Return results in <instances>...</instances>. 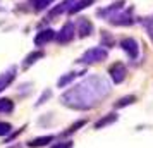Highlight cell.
Returning a JSON list of instances; mask_svg holds the SVG:
<instances>
[{"mask_svg": "<svg viewBox=\"0 0 153 148\" xmlns=\"http://www.w3.org/2000/svg\"><path fill=\"white\" fill-rule=\"evenodd\" d=\"M120 48L129 55L131 60H136V59H138V55H139V45H138V42H136L134 38H124V40L120 42Z\"/></svg>", "mask_w": 153, "mask_h": 148, "instance_id": "cell-6", "label": "cell"}, {"mask_svg": "<svg viewBox=\"0 0 153 148\" xmlns=\"http://www.w3.org/2000/svg\"><path fill=\"white\" fill-rule=\"evenodd\" d=\"M9 148H21V147H9Z\"/></svg>", "mask_w": 153, "mask_h": 148, "instance_id": "cell-27", "label": "cell"}, {"mask_svg": "<svg viewBox=\"0 0 153 148\" xmlns=\"http://www.w3.org/2000/svg\"><path fill=\"white\" fill-rule=\"evenodd\" d=\"M83 74H86V71H81V72H76V71H71V72H67V74H64L62 78L57 81V86L59 88H65V86L69 85V83H72L74 79L77 78V76H83Z\"/></svg>", "mask_w": 153, "mask_h": 148, "instance_id": "cell-13", "label": "cell"}, {"mask_svg": "<svg viewBox=\"0 0 153 148\" xmlns=\"http://www.w3.org/2000/svg\"><path fill=\"white\" fill-rule=\"evenodd\" d=\"M93 22L88 19V17H81L79 21H77V36L79 38H86V36H90L93 33Z\"/></svg>", "mask_w": 153, "mask_h": 148, "instance_id": "cell-9", "label": "cell"}, {"mask_svg": "<svg viewBox=\"0 0 153 148\" xmlns=\"http://www.w3.org/2000/svg\"><path fill=\"white\" fill-rule=\"evenodd\" d=\"M16 72H17V67L16 65H9L4 72H0V91H4L16 79Z\"/></svg>", "mask_w": 153, "mask_h": 148, "instance_id": "cell-7", "label": "cell"}, {"mask_svg": "<svg viewBox=\"0 0 153 148\" xmlns=\"http://www.w3.org/2000/svg\"><path fill=\"white\" fill-rule=\"evenodd\" d=\"M76 0H62V4H59L55 9H52L48 12V19H52V17H55V16L62 14V12H69V9L72 7V4H74Z\"/></svg>", "mask_w": 153, "mask_h": 148, "instance_id": "cell-12", "label": "cell"}, {"mask_svg": "<svg viewBox=\"0 0 153 148\" xmlns=\"http://www.w3.org/2000/svg\"><path fill=\"white\" fill-rule=\"evenodd\" d=\"M28 2H29V5L35 9L36 12H40V10H45L48 5H52L55 0H28Z\"/></svg>", "mask_w": 153, "mask_h": 148, "instance_id": "cell-17", "label": "cell"}, {"mask_svg": "<svg viewBox=\"0 0 153 148\" xmlns=\"http://www.w3.org/2000/svg\"><path fill=\"white\" fill-rule=\"evenodd\" d=\"M14 112V102L10 98H0V114H12Z\"/></svg>", "mask_w": 153, "mask_h": 148, "instance_id": "cell-18", "label": "cell"}, {"mask_svg": "<svg viewBox=\"0 0 153 148\" xmlns=\"http://www.w3.org/2000/svg\"><path fill=\"white\" fill-rule=\"evenodd\" d=\"M107 21L114 24V26H131L134 19H132V9L129 10H119L115 14H112L110 17H107Z\"/></svg>", "mask_w": 153, "mask_h": 148, "instance_id": "cell-3", "label": "cell"}, {"mask_svg": "<svg viewBox=\"0 0 153 148\" xmlns=\"http://www.w3.org/2000/svg\"><path fill=\"white\" fill-rule=\"evenodd\" d=\"M53 40H55V31L47 28V29H42V31L35 36V45L36 47H45L47 43L53 42Z\"/></svg>", "mask_w": 153, "mask_h": 148, "instance_id": "cell-8", "label": "cell"}, {"mask_svg": "<svg viewBox=\"0 0 153 148\" xmlns=\"http://www.w3.org/2000/svg\"><path fill=\"white\" fill-rule=\"evenodd\" d=\"M53 140H55V136H52V134H48V136H40V138H35V140L28 141V147H29V148L47 147V145H48V143H52Z\"/></svg>", "mask_w": 153, "mask_h": 148, "instance_id": "cell-14", "label": "cell"}, {"mask_svg": "<svg viewBox=\"0 0 153 148\" xmlns=\"http://www.w3.org/2000/svg\"><path fill=\"white\" fill-rule=\"evenodd\" d=\"M124 4H126V0H117V2H114V4H112L110 7L100 9L97 14L100 16V17L107 19V17H110L112 14H115V12H119V10H122V9H124Z\"/></svg>", "mask_w": 153, "mask_h": 148, "instance_id": "cell-10", "label": "cell"}, {"mask_svg": "<svg viewBox=\"0 0 153 148\" xmlns=\"http://www.w3.org/2000/svg\"><path fill=\"white\" fill-rule=\"evenodd\" d=\"M107 57H108V52H107V50L102 48V47H95V48L86 50L77 62H79V64H88V65H90V64L103 62Z\"/></svg>", "mask_w": 153, "mask_h": 148, "instance_id": "cell-2", "label": "cell"}, {"mask_svg": "<svg viewBox=\"0 0 153 148\" xmlns=\"http://www.w3.org/2000/svg\"><path fill=\"white\" fill-rule=\"evenodd\" d=\"M86 122H88L86 119H79V120H76V122H74L72 126H69V127H67V131H64V133H62V136H69V134L76 133L77 129H79V127H83L84 124H86Z\"/></svg>", "mask_w": 153, "mask_h": 148, "instance_id": "cell-22", "label": "cell"}, {"mask_svg": "<svg viewBox=\"0 0 153 148\" xmlns=\"http://www.w3.org/2000/svg\"><path fill=\"white\" fill-rule=\"evenodd\" d=\"M139 22H141V26L146 29L148 36L152 38V42H153V19H152V17H141Z\"/></svg>", "mask_w": 153, "mask_h": 148, "instance_id": "cell-20", "label": "cell"}, {"mask_svg": "<svg viewBox=\"0 0 153 148\" xmlns=\"http://www.w3.org/2000/svg\"><path fill=\"white\" fill-rule=\"evenodd\" d=\"M95 4V0H76L74 4H72V7L69 9V14H77L79 10H83V9L90 7Z\"/></svg>", "mask_w": 153, "mask_h": 148, "instance_id": "cell-15", "label": "cell"}, {"mask_svg": "<svg viewBox=\"0 0 153 148\" xmlns=\"http://www.w3.org/2000/svg\"><path fill=\"white\" fill-rule=\"evenodd\" d=\"M72 147H74V143L69 140V141H60V143H55L52 148H72Z\"/></svg>", "mask_w": 153, "mask_h": 148, "instance_id": "cell-25", "label": "cell"}, {"mask_svg": "<svg viewBox=\"0 0 153 148\" xmlns=\"http://www.w3.org/2000/svg\"><path fill=\"white\" fill-rule=\"evenodd\" d=\"M114 45H115V40H114V36H112L108 31H102V47L112 48Z\"/></svg>", "mask_w": 153, "mask_h": 148, "instance_id": "cell-21", "label": "cell"}, {"mask_svg": "<svg viewBox=\"0 0 153 148\" xmlns=\"http://www.w3.org/2000/svg\"><path fill=\"white\" fill-rule=\"evenodd\" d=\"M115 120H117V114H107V115H103L100 120L95 122V129H102V127L108 126V124L115 122Z\"/></svg>", "mask_w": 153, "mask_h": 148, "instance_id": "cell-16", "label": "cell"}, {"mask_svg": "<svg viewBox=\"0 0 153 148\" xmlns=\"http://www.w3.org/2000/svg\"><path fill=\"white\" fill-rule=\"evenodd\" d=\"M108 74H110V79L115 83V85H120L126 79V74H127V69L122 62H115L108 67Z\"/></svg>", "mask_w": 153, "mask_h": 148, "instance_id": "cell-5", "label": "cell"}, {"mask_svg": "<svg viewBox=\"0 0 153 148\" xmlns=\"http://www.w3.org/2000/svg\"><path fill=\"white\" fill-rule=\"evenodd\" d=\"M24 129H26V126H22L21 129H17V131H16V133H10V134H9V138H7V140H5V143H9V141L16 140V138H17V136H19V134H21L22 131H24Z\"/></svg>", "mask_w": 153, "mask_h": 148, "instance_id": "cell-26", "label": "cell"}, {"mask_svg": "<svg viewBox=\"0 0 153 148\" xmlns=\"http://www.w3.org/2000/svg\"><path fill=\"white\" fill-rule=\"evenodd\" d=\"M12 133V126L9 122H0V136H9Z\"/></svg>", "mask_w": 153, "mask_h": 148, "instance_id": "cell-23", "label": "cell"}, {"mask_svg": "<svg viewBox=\"0 0 153 148\" xmlns=\"http://www.w3.org/2000/svg\"><path fill=\"white\" fill-rule=\"evenodd\" d=\"M110 93V83L102 76H88L79 85L62 93V105L74 110H90Z\"/></svg>", "mask_w": 153, "mask_h": 148, "instance_id": "cell-1", "label": "cell"}, {"mask_svg": "<svg viewBox=\"0 0 153 148\" xmlns=\"http://www.w3.org/2000/svg\"><path fill=\"white\" fill-rule=\"evenodd\" d=\"M43 57H45V52H43V50H35V52H31V54L26 55V59L22 60V69L31 67L33 64H36L38 60H42Z\"/></svg>", "mask_w": 153, "mask_h": 148, "instance_id": "cell-11", "label": "cell"}, {"mask_svg": "<svg viewBox=\"0 0 153 148\" xmlns=\"http://www.w3.org/2000/svg\"><path fill=\"white\" fill-rule=\"evenodd\" d=\"M50 97H52V90H45V91H43L42 95H40L38 102H36V107H40L42 103H45V102H47V100H48Z\"/></svg>", "mask_w": 153, "mask_h": 148, "instance_id": "cell-24", "label": "cell"}, {"mask_svg": "<svg viewBox=\"0 0 153 148\" xmlns=\"http://www.w3.org/2000/svg\"><path fill=\"white\" fill-rule=\"evenodd\" d=\"M134 102H136V97H134V95H127V97H122L120 100H117V102L114 103V109H122V107L131 105Z\"/></svg>", "mask_w": 153, "mask_h": 148, "instance_id": "cell-19", "label": "cell"}, {"mask_svg": "<svg viewBox=\"0 0 153 148\" xmlns=\"http://www.w3.org/2000/svg\"><path fill=\"white\" fill-rule=\"evenodd\" d=\"M74 35H76V26L72 22H65L60 28V31L55 33V42L60 43V45H65V43L74 40Z\"/></svg>", "mask_w": 153, "mask_h": 148, "instance_id": "cell-4", "label": "cell"}]
</instances>
